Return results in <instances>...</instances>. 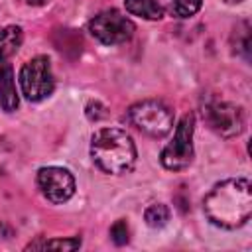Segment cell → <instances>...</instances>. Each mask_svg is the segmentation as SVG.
<instances>
[{
    "label": "cell",
    "instance_id": "7a4b0ae2",
    "mask_svg": "<svg viewBox=\"0 0 252 252\" xmlns=\"http://www.w3.org/2000/svg\"><path fill=\"white\" fill-rule=\"evenodd\" d=\"M91 158L104 173H126L134 167L136 146L130 134L120 128H100L91 140Z\"/></svg>",
    "mask_w": 252,
    "mask_h": 252
},
{
    "label": "cell",
    "instance_id": "e0dca14e",
    "mask_svg": "<svg viewBox=\"0 0 252 252\" xmlns=\"http://www.w3.org/2000/svg\"><path fill=\"white\" fill-rule=\"evenodd\" d=\"M224 2H228V4H236V2H242V0H224Z\"/></svg>",
    "mask_w": 252,
    "mask_h": 252
},
{
    "label": "cell",
    "instance_id": "5bb4252c",
    "mask_svg": "<svg viewBox=\"0 0 252 252\" xmlns=\"http://www.w3.org/2000/svg\"><path fill=\"white\" fill-rule=\"evenodd\" d=\"M81 246L79 238H59V240H49L43 244H30L28 248H53V250H75Z\"/></svg>",
    "mask_w": 252,
    "mask_h": 252
},
{
    "label": "cell",
    "instance_id": "8992f818",
    "mask_svg": "<svg viewBox=\"0 0 252 252\" xmlns=\"http://www.w3.org/2000/svg\"><path fill=\"white\" fill-rule=\"evenodd\" d=\"M134 30L136 26L132 24V20H128L118 10H104L96 14L89 24V32L93 33V37L104 45L128 41L134 35Z\"/></svg>",
    "mask_w": 252,
    "mask_h": 252
},
{
    "label": "cell",
    "instance_id": "2e32d148",
    "mask_svg": "<svg viewBox=\"0 0 252 252\" xmlns=\"http://www.w3.org/2000/svg\"><path fill=\"white\" fill-rule=\"evenodd\" d=\"M26 4H30V6H43L45 2H49V0H24Z\"/></svg>",
    "mask_w": 252,
    "mask_h": 252
},
{
    "label": "cell",
    "instance_id": "52a82bcc",
    "mask_svg": "<svg viewBox=\"0 0 252 252\" xmlns=\"http://www.w3.org/2000/svg\"><path fill=\"white\" fill-rule=\"evenodd\" d=\"M203 116L211 130L219 136L232 138L244 130V114L242 108L230 102H211L205 106Z\"/></svg>",
    "mask_w": 252,
    "mask_h": 252
},
{
    "label": "cell",
    "instance_id": "9c48e42d",
    "mask_svg": "<svg viewBox=\"0 0 252 252\" xmlns=\"http://www.w3.org/2000/svg\"><path fill=\"white\" fill-rule=\"evenodd\" d=\"M0 104L6 112H12L18 108L14 71H12V65L4 57H0Z\"/></svg>",
    "mask_w": 252,
    "mask_h": 252
},
{
    "label": "cell",
    "instance_id": "9a60e30c",
    "mask_svg": "<svg viewBox=\"0 0 252 252\" xmlns=\"http://www.w3.org/2000/svg\"><path fill=\"white\" fill-rule=\"evenodd\" d=\"M110 236H112L114 244H118V246L126 244L128 242V224H126V220H122V219L116 220L110 228Z\"/></svg>",
    "mask_w": 252,
    "mask_h": 252
},
{
    "label": "cell",
    "instance_id": "6da1fadb",
    "mask_svg": "<svg viewBox=\"0 0 252 252\" xmlns=\"http://www.w3.org/2000/svg\"><path fill=\"white\" fill-rule=\"evenodd\" d=\"M207 219L220 228H238L252 215V185L244 177L217 183L203 201Z\"/></svg>",
    "mask_w": 252,
    "mask_h": 252
},
{
    "label": "cell",
    "instance_id": "ba28073f",
    "mask_svg": "<svg viewBox=\"0 0 252 252\" xmlns=\"http://www.w3.org/2000/svg\"><path fill=\"white\" fill-rule=\"evenodd\" d=\"M37 187L41 189L43 197L55 205L65 203L75 193V179L65 167L49 165L37 171Z\"/></svg>",
    "mask_w": 252,
    "mask_h": 252
},
{
    "label": "cell",
    "instance_id": "8fae6325",
    "mask_svg": "<svg viewBox=\"0 0 252 252\" xmlns=\"http://www.w3.org/2000/svg\"><path fill=\"white\" fill-rule=\"evenodd\" d=\"M22 41H24V33L20 26H4L0 30V57L8 59L16 55Z\"/></svg>",
    "mask_w": 252,
    "mask_h": 252
},
{
    "label": "cell",
    "instance_id": "30bf717a",
    "mask_svg": "<svg viewBox=\"0 0 252 252\" xmlns=\"http://www.w3.org/2000/svg\"><path fill=\"white\" fill-rule=\"evenodd\" d=\"M126 12L144 20H159L163 16V8L158 0H124Z\"/></svg>",
    "mask_w": 252,
    "mask_h": 252
},
{
    "label": "cell",
    "instance_id": "5b68a950",
    "mask_svg": "<svg viewBox=\"0 0 252 252\" xmlns=\"http://www.w3.org/2000/svg\"><path fill=\"white\" fill-rule=\"evenodd\" d=\"M20 87H22V94L32 102H39L47 98L55 87L49 59L37 55L28 63H24L20 71Z\"/></svg>",
    "mask_w": 252,
    "mask_h": 252
},
{
    "label": "cell",
    "instance_id": "3957f363",
    "mask_svg": "<svg viewBox=\"0 0 252 252\" xmlns=\"http://www.w3.org/2000/svg\"><path fill=\"white\" fill-rule=\"evenodd\" d=\"M130 122L152 138H161L173 128V112L161 100H140L128 110Z\"/></svg>",
    "mask_w": 252,
    "mask_h": 252
},
{
    "label": "cell",
    "instance_id": "4fadbf2b",
    "mask_svg": "<svg viewBox=\"0 0 252 252\" xmlns=\"http://www.w3.org/2000/svg\"><path fill=\"white\" fill-rule=\"evenodd\" d=\"M201 10V0H171V12L177 18L195 16Z\"/></svg>",
    "mask_w": 252,
    "mask_h": 252
},
{
    "label": "cell",
    "instance_id": "277c9868",
    "mask_svg": "<svg viewBox=\"0 0 252 252\" xmlns=\"http://www.w3.org/2000/svg\"><path fill=\"white\" fill-rule=\"evenodd\" d=\"M193 114H185L175 128L173 140L161 150V165L171 171H181L193 161Z\"/></svg>",
    "mask_w": 252,
    "mask_h": 252
},
{
    "label": "cell",
    "instance_id": "7c38bea8",
    "mask_svg": "<svg viewBox=\"0 0 252 252\" xmlns=\"http://www.w3.org/2000/svg\"><path fill=\"white\" fill-rule=\"evenodd\" d=\"M144 219H146L148 226H152V228H161V226L167 224V220H169V209H167L165 205H161V203H154V205H150V207L146 209Z\"/></svg>",
    "mask_w": 252,
    "mask_h": 252
}]
</instances>
